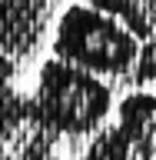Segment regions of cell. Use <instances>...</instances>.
I'll list each match as a JSON object with an SVG mask.
<instances>
[{
  "instance_id": "1",
  "label": "cell",
  "mask_w": 156,
  "mask_h": 160,
  "mask_svg": "<svg viewBox=\"0 0 156 160\" xmlns=\"http://www.w3.org/2000/svg\"><path fill=\"white\" fill-rule=\"evenodd\" d=\"M139 40L136 33L120 17L97 7H73L63 10L53 37V57L80 67L87 73H103V77H123L133 73L139 60Z\"/></svg>"
},
{
  "instance_id": "2",
  "label": "cell",
  "mask_w": 156,
  "mask_h": 160,
  "mask_svg": "<svg viewBox=\"0 0 156 160\" xmlns=\"http://www.w3.org/2000/svg\"><path fill=\"white\" fill-rule=\"evenodd\" d=\"M113 93L103 80L63 60H47L37 87V120L57 133H90L110 113Z\"/></svg>"
},
{
  "instance_id": "3",
  "label": "cell",
  "mask_w": 156,
  "mask_h": 160,
  "mask_svg": "<svg viewBox=\"0 0 156 160\" xmlns=\"http://www.w3.org/2000/svg\"><path fill=\"white\" fill-rule=\"evenodd\" d=\"M10 77H13V63L7 57H0V127H10L20 117V97L7 87Z\"/></svg>"
},
{
  "instance_id": "4",
  "label": "cell",
  "mask_w": 156,
  "mask_h": 160,
  "mask_svg": "<svg viewBox=\"0 0 156 160\" xmlns=\"http://www.w3.org/2000/svg\"><path fill=\"white\" fill-rule=\"evenodd\" d=\"M133 80H136V83L156 80V33L146 37V43L139 50V60H136V67H133Z\"/></svg>"
},
{
  "instance_id": "5",
  "label": "cell",
  "mask_w": 156,
  "mask_h": 160,
  "mask_svg": "<svg viewBox=\"0 0 156 160\" xmlns=\"http://www.w3.org/2000/svg\"><path fill=\"white\" fill-rule=\"evenodd\" d=\"M23 3H27V0H0V20H7V17H10L7 10L20 13V10H23Z\"/></svg>"
}]
</instances>
